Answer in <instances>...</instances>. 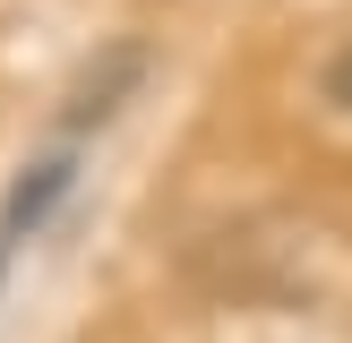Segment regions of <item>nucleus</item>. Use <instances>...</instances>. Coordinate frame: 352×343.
<instances>
[{
	"label": "nucleus",
	"instance_id": "f257e3e1",
	"mask_svg": "<svg viewBox=\"0 0 352 343\" xmlns=\"http://www.w3.org/2000/svg\"><path fill=\"white\" fill-rule=\"evenodd\" d=\"M69 189H78V146H52V154H34V163H17L9 198H0V283H9L17 249H34L43 223L69 206Z\"/></svg>",
	"mask_w": 352,
	"mask_h": 343
},
{
	"label": "nucleus",
	"instance_id": "7ed1b4c3",
	"mask_svg": "<svg viewBox=\"0 0 352 343\" xmlns=\"http://www.w3.org/2000/svg\"><path fill=\"white\" fill-rule=\"evenodd\" d=\"M318 103L352 120V34H344V43H336V51L318 60Z\"/></svg>",
	"mask_w": 352,
	"mask_h": 343
},
{
	"label": "nucleus",
	"instance_id": "f03ea898",
	"mask_svg": "<svg viewBox=\"0 0 352 343\" xmlns=\"http://www.w3.org/2000/svg\"><path fill=\"white\" fill-rule=\"evenodd\" d=\"M146 69H155V51L138 43V34H120V43H103L95 60H86L78 78H69L60 112H52V120H60V137H69V146H78L86 129H103V120H112L120 103H129L138 86H146Z\"/></svg>",
	"mask_w": 352,
	"mask_h": 343
}]
</instances>
